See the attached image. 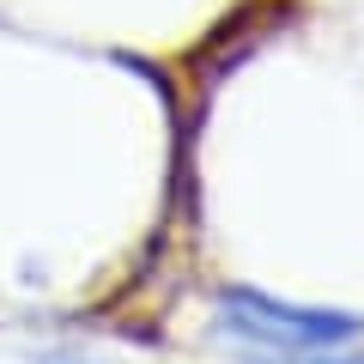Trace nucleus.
I'll use <instances>...</instances> for the list:
<instances>
[{"label": "nucleus", "instance_id": "nucleus-1", "mask_svg": "<svg viewBox=\"0 0 364 364\" xmlns=\"http://www.w3.org/2000/svg\"><path fill=\"white\" fill-rule=\"evenodd\" d=\"M213 316H219V334L243 340L255 352H328L364 340V316L322 310V304H286L255 286H225L213 298Z\"/></svg>", "mask_w": 364, "mask_h": 364}, {"label": "nucleus", "instance_id": "nucleus-2", "mask_svg": "<svg viewBox=\"0 0 364 364\" xmlns=\"http://www.w3.org/2000/svg\"><path fill=\"white\" fill-rule=\"evenodd\" d=\"M255 364H364V352L352 340V346H328V352H261Z\"/></svg>", "mask_w": 364, "mask_h": 364}, {"label": "nucleus", "instance_id": "nucleus-3", "mask_svg": "<svg viewBox=\"0 0 364 364\" xmlns=\"http://www.w3.org/2000/svg\"><path fill=\"white\" fill-rule=\"evenodd\" d=\"M37 364H97V358H79V352H43Z\"/></svg>", "mask_w": 364, "mask_h": 364}]
</instances>
